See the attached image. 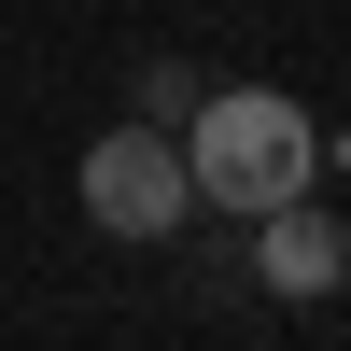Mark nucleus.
Returning <instances> with one entry per match:
<instances>
[{
    "label": "nucleus",
    "mask_w": 351,
    "mask_h": 351,
    "mask_svg": "<svg viewBox=\"0 0 351 351\" xmlns=\"http://www.w3.org/2000/svg\"><path fill=\"white\" fill-rule=\"evenodd\" d=\"M253 281H267L281 309H324L351 281V225L324 211V197H267V211H253Z\"/></svg>",
    "instance_id": "nucleus-3"
},
{
    "label": "nucleus",
    "mask_w": 351,
    "mask_h": 351,
    "mask_svg": "<svg viewBox=\"0 0 351 351\" xmlns=\"http://www.w3.org/2000/svg\"><path fill=\"white\" fill-rule=\"evenodd\" d=\"M183 183H197V211H267V197H309L324 183V127H309V99L295 84H197V112L183 127Z\"/></svg>",
    "instance_id": "nucleus-1"
},
{
    "label": "nucleus",
    "mask_w": 351,
    "mask_h": 351,
    "mask_svg": "<svg viewBox=\"0 0 351 351\" xmlns=\"http://www.w3.org/2000/svg\"><path fill=\"white\" fill-rule=\"evenodd\" d=\"M324 169H351V127H324Z\"/></svg>",
    "instance_id": "nucleus-5"
},
{
    "label": "nucleus",
    "mask_w": 351,
    "mask_h": 351,
    "mask_svg": "<svg viewBox=\"0 0 351 351\" xmlns=\"http://www.w3.org/2000/svg\"><path fill=\"white\" fill-rule=\"evenodd\" d=\"M141 112H155V127L197 112V71H183V56H141Z\"/></svg>",
    "instance_id": "nucleus-4"
},
{
    "label": "nucleus",
    "mask_w": 351,
    "mask_h": 351,
    "mask_svg": "<svg viewBox=\"0 0 351 351\" xmlns=\"http://www.w3.org/2000/svg\"><path fill=\"white\" fill-rule=\"evenodd\" d=\"M84 225L99 239H183V211H197V183H183V141L155 127V112H127L112 141H84Z\"/></svg>",
    "instance_id": "nucleus-2"
}]
</instances>
